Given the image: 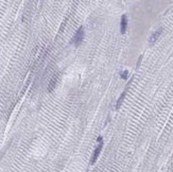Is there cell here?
<instances>
[{
	"instance_id": "obj_4",
	"label": "cell",
	"mask_w": 173,
	"mask_h": 172,
	"mask_svg": "<svg viewBox=\"0 0 173 172\" xmlns=\"http://www.w3.org/2000/svg\"><path fill=\"white\" fill-rule=\"evenodd\" d=\"M161 32H162V29H158L157 31H155V32L152 34V36L150 37V44H153V43H155L157 40H158V37L161 36Z\"/></svg>"
},
{
	"instance_id": "obj_1",
	"label": "cell",
	"mask_w": 173,
	"mask_h": 172,
	"mask_svg": "<svg viewBox=\"0 0 173 172\" xmlns=\"http://www.w3.org/2000/svg\"><path fill=\"white\" fill-rule=\"evenodd\" d=\"M83 38H84V29L82 28H79V30L77 31V33H76V35L73 36V40L72 43L74 44V46H80V44L82 43V40H83Z\"/></svg>"
},
{
	"instance_id": "obj_2",
	"label": "cell",
	"mask_w": 173,
	"mask_h": 172,
	"mask_svg": "<svg viewBox=\"0 0 173 172\" xmlns=\"http://www.w3.org/2000/svg\"><path fill=\"white\" fill-rule=\"evenodd\" d=\"M98 142H99V144H98V147H97L96 150H95V153H93V158H91V164H95L96 160L98 159L99 155H100V152L101 150H102V147H103V138H102V137H99V138H98Z\"/></svg>"
},
{
	"instance_id": "obj_5",
	"label": "cell",
	"mask_w": 173,
	"mask_h": 172,
	"mask_svg": "<svg viewBox=\"0 0 173 172\" xmlns=\"http://www.w3.org/2000/svg\"><path fill=\"white\" fill-rule=\"evenodd\" d=\"M57 74H55V76H54L52 79H51L50 83H49V86H48V90H49V92H52L53 89L55 88V86H57Z\"/></svg>"
},
{
	"instance_id": "obj_6",
	"label": "cell",
	"mask_w": 173,
	"mask_h": 172,
	"mask_svg": "<svg viewBox=\"0 0 173 172\" xmlns=\"http://www.w3.org/2000/svg\"><path fill=\"white\" fill-rule=\"evenodd\" d=\"M124 96H125V92H123V94L121 95L120 98H119V100H118V102H117V105H116V107H117V108H119V107H120V105H121V103H122V101H123V98H124Z\"/></svg>"
},
{
	"instance_id": "obj_3",
	"label": "cell",
	"mask_w": 173,
	"mask_h": 172,
	"mask_svg": "<svg viewBox=\"0 0 173 172\" xmlns=\"http://www.w3.org/2000/svg\"><path fill=\"white\" fill-rule=\"evenodd\" d=\"M126 28H128V18L125 15H122L121 17V33L122 34L126 32Z\"/></svg>"
},
{
	"instance_id": "obj_7",
	"label": "cell",
	"mask_w": 173,
	"mask_h": 172,
	"mask_svg": "<svg viewBox=\"0 0 173 172\" xmlns=\"http://www.w3.org/2000/svg\"><path fill=\"white\" fill-rule=\"evenodd\" d=\"M128 73H129V72L126 71V70H125V71L122 72V73H121V76H122V79H124V80H126V79H128Z\"/></svg>"
}]
</instances>
